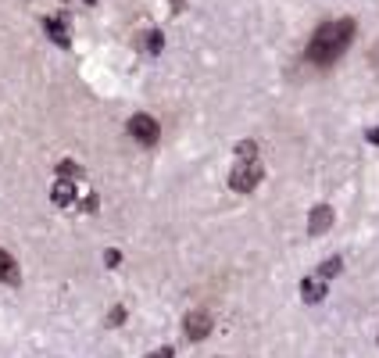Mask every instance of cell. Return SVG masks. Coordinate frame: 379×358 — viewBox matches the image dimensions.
Here are the masks:
<instances>
[{
	"label": "cell",
	"instance_id": "18",
	"mask_svg": "<svg viewBox=\"0 0 379 358\" xmlns=\"http://www.w3.org/2000/svg\"><path fill=\"white\" fill-rule=\"evenodd\" d=\"M372 57H376V61H379V47H376V54H372Z\"/></svg>",
	"mask_w": 379,
	"mask_h": 358
},
{
	"label": "cell",
	"instance_id": "13",
	"mask_svg": "<svg viewBox=\"0 0 379 358\" xmlns=\"http://www.w3.org/2000/svg\"><path fill=\"white\" fill-rule=\"evenodd\" d=\"M165 47V39H161V33H147V51H151V54H158Z\"/></svg>",
	"mask_w": 379,
	"mask_h": 358
},
{
	"label": "cell",
	"instance_id": "3",
	"mask_svg": "<svg viewBox=\"0 0 379 358\" xmlns=\"http://www.w3.org/2000/svg\"><path fill=\"white\" fill-rule=\"evenodd\" d=\"M129 136H133L136 143H143V147H154V143L161 140V125H158L151 115H133V118H129Z\"/></svg>",
	"mask_w": 379,
	"mask_h": 358
},
{
	"label": "cell",
	"instance_id": "14",
	"mask_svg": "<svg viewBox=\"0 0 379 358\" xmlns=\"http://www.w3.org/2000/svg\"><path fill=\"white\" fill-rule=\"evenodd\" d=\"M122 319H125V308H111V315H108V323H111V326H118Z\"/></svg>",
	"mask_w": 379,
	"mask_h": 358
},
{
	"label": "cell",
	"instance_id": "12",
	"mask_svg": "<svg viewBox=\"0 0 379 358\" xmlns=\"http://www.w3.org/2000/svg\"><path fill=\"white\" fill-rule=\"evenodd\" d=\"M237 158H258V143H255V140L237 143Z\"/></svg>",
	"mask_w": 379,
	"mask_h": 358
},
{
	"label": "cell",
	"instance_id": "4",
	"mask_svg": "<svg viewBox=\"0 0 379 358\" xmlns=\"http://www.w3.org/2000/svg\"><path fill=\"white\" fill-rule=\"evenodd\" d=\"M183 333L190 337V341H204V337L207 333H212V315H207V312H190L186 315V319H183Z\"/></svg>",
	"mask_w": 379,
	"mask_h": 358
},
{
	"label": "cell",
	"instance_id": "2",
	"mask_svg": "<svg viewBox=\"0 0 379 358\" xmlns=\"http://www.w3.org/2000/svg\"><path fill=\"white\" fill-rule=\"evenodd\" d=\"M258 183H261V161L258 158H240L233 176H229V186H233L237 194H250Z\"/></svg>",
	"mask_w": 379,
	"mask_h": 358
},
{
	"label": "cell",
	"instance_id": "11",
	"mask_svg": "<svg viewBox=\"0 0 379 358\" xmlns=\"http://www.w3.org/2000/svg\"><path fill=\"white\" fill-rule=\"evenodd\" d=\"M340 269H344V262H340V258H326V262H322V269H319V276H322V280H329V276H336Z\"/></svg>",
	"mask_w": 379,
	"mask_h": 358
},
{
	"label": "cell",
	"instance_id": "7",
	"mask_svg": "<svg viewBox=\"0 0 379 358\" xmlns=\"http://www.w3.org/2000/svg\"><path fill=\"white\" fill-rule=\"evenodd\" d=\"M301 298H304L308 305H319V301L326 298V283H322V280H311V276L301 280Z\"/></svg>",
	"mask_w": 379,
	"mask_h": 358
},
{
	"label": "cell",
	"instance_id": "6",
	"mask_svg": "<svg viewBox=\"0 0 379 358\" xmlns=\"http://www.w3.org/2000/svg\"><path fill=\"white\" fill-rule=\"evenodd\" d=\"M0 283H8V287H18V283H22V272H18V262L8 255V251H0Z\"/></svg>",
	"mask_w": 379,
	"mask_h": 358
},
{
	"label": "cell",
	"instance_id": "9",
	"mask_svg": "<svg viewBox=\"0 0 379 358\" xmlns=\"http://www.w3.org/2000/svg\"><path fill=\"white\" fill-rule=\"evenodd\" d=\"M50 197H54V204H57V208H68V204L75 201V183L61 179V183L54 186V194H50Z\"/></svg>",
	"mask_w": 379,
	"mask_h": 358
},
{
	"label": "cell",
	"instance_id": "5",
	"mask_svg": "<svg viewBox=\"0 0 379 358\" xmlns=\"http://www.w3.org/2000/svg\"><path fill=\"white\" fill-rule=\"evenodd\" d=\"M326 229H333V208L329 204H315L311 215H308V233L311 237H322Z\"/></svg>",
	"mask_w": 379,
	"mask_h": 358
},
{
	"label": "cell",
	"instance_id": "10",
	"mask_svg": "<svg viewBox=\"0 0 379 358\" xmlns=\"http://www.w3.org/2000/svg\"><path fill=\"white\" fill-rule=\"evenodd\" d=\"M57 176H61V179H68V183H75V179L82 176V165H75L72 158H65V161L57 165Z\"/></svg>",
	"mask_w": 379,
	"mask_h": 358
},
{
	"label": "cell",
	"instance_id": "16",
	"mask_svg": "<svg viewBox=\"0 0 379 358\" xmlns=\"http://www.w3.org/2000/svg\"><path fill=\"white\" fill-rule=\"evenodd\" d=\"M151 358H176V351H172V348H158Z\"/></svg>",
	"mask_w": 379,
	"mask_h": 358
},
{
	"label": "cell",
	"instance_id": "8",
	"mask_svg": "<svg viewBox=\"0 0 379 358\" xmlns=\"http://www.w3.org/2000/svg\"><path fill=\"white\" fill-rule=\"evenodd\" d=\"M44 29H47V36L54 39L57 47H68V29H65L61 18H44Z\"/></svg>",
	"mask_w": 379,
	"mask_h": 358
},
{
	"label": "cell",
	"instance_id": "15",
	"mask_svg": "<svg viewBox=\"0 0 379 358\" xmlns=\"http://www.w3.org/2000/svg\"><path fill=\"white\" fill-rule=\"evenodd\" d=\"M104 262H108V265L115 269V265L122 262V255H118V251H104Z\"/></svg>",
	"mask_w": 379,
	"mask_h": 358
},
{
	"label": "cell",
	"instance_id": "1",
	"mask_svg": "<svg viewBox=\"0 0 379 358\" xmlns=\"http://www.w3.org/2000/svg\"><path fill=\"white\" fill-rule=\"evenodd\" d=\"M351 44H354V22H351V18H336V22H326V26L315 29L304 57L311 61V65L326 69V65H336V61L347 54Z\"/></svg>",
	"mask_w": 379,
	"mask_h": 358
},
{
	"label": "cell",
	"instance_id": "17",
	"mask_svg": "<svg viewBox=\"0 0 379 358\" xmlns=\"http://www.w3.org/2000/svg\"><path fill=\"white\" fill-rule=\"evenodd\" d=\"M365 136H369V143H376V147H379V129H369Z\"/></svg>",
	"mask_w": 379,
	"mask_h": 358
}]
</instances>
